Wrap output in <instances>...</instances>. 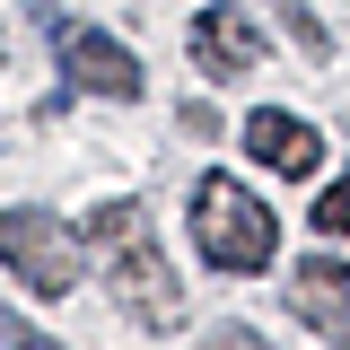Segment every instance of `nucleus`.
<instances>
[{
	"mask_svg": "<svg viewBox=\"0 0 350 350\" xmlns=\"http://www.w3.org/2000/svg\"><path fill=\"white\" fill-rule=\"evenodd\" d=\"M88 245L105 262L123 315H140L149 333H175V324H184V289H175L167 254H158V228H149L140 202H96V211H88Z\"/></svg>",
	"mask_w": 350,
	"mask_h": 350,
	"instance_id": "nucleus-1",
	"label": "nucleus"
},
{
	"mask_svg": "<svg viewBox=\"0 0 350 350\" xmlns=\"http://www.w3.org/2000/svg\"><path fill=\"white\" fill-rule=\"evenodd\" d=\"M193 245L211 271H262L280 254V219L262 211L237 175H202L193 184Z\"/></svg>",
	"mask_w": 350,
	"mask_h": 350,
	"instance_id": "nucleus-2",
	"label": "nucleus"
},
{
	"mask_svg": "<svg viewBox=\"0 0 350 350\" xmlns=\"http://www.w3.org/2000/svg\"><path fill=\"white\" fill-rule=\"evenodd\" d=\"M0 262H9V280H27L36 298H70V280H79V237L53 211L18 202V211H0Z\"/></svg>",
	"mask_w": 350,
	"mask_h": 350,
	"instance_id": "nucleus-3",
	"label": "nucleus"
},
{
	"mask_svg": "<svg viewBox=\"0 0 350 350\" xmlns=\"http://www.w3.org/2000/svg\"><path fill=\"white\" fill-rule=\"evenodd\" d=\"M53 53H62L70 88H88V96H105V105H131V96H140V53L114 44L105 27H70V18H53Z\"/></svg>",
	"mask_w": 350,
	"mask_h": 350,
	"instance_id": "nucleus-4",
	"label": "nucleus"
},
{
	"mask_svg": "<svg viewBox=\"0 0 350 350\" xmlns=\"http://www.w3.org/2000/svg\"><path fill=\"white\" fill-rule=\"evenodd\" d=\"M245 158H254L262 175H280V184H298V175L324 167V140H315V123L262 105V114H245Z\"/></svg>",
	"mask_w": 350,
	"mask_h": 350,
	"instance_id": "nucleus-5",
	"label": "nucleus"
},
{
	"mask_svg": "<svg viewBox=\"0 0 350 350\" xmlns=\"http://www.w3.org/2000/svg\"><path fill=\"white\" fill-rule=\"evenodd\" d=\"M289 315H298V324H315L324 342H350V262L306 254L298 271H289Z\"/></svg>",
	"mask_w": 350,
	"mask_h": 350,
	"instance_id": "nucleus-6",
	"label": "nucleus"
},
{
	"mask_svg": "<svg viewBox=\"0 0 350 350\" xmlns=\"http://www.w3.org/2000/svg\"><path fill=\"white\" fill-rule=\"evenodd\" d=\"M193 62H202L211 79H245V70L262 62V36L237 18V9H202V18H193Z\"/></svg>",
	"mask_w": 350,
	"mask_h": 350,
	"instance_id": "nucleus-7",
	"label": "nucleus"
},
{
	"mask_svg": "<svg viewBox=\"0 0 350 350\" xmlns=\"http://www.w3.org/2000/svg\"><path fill=\"white\" fill-rule=\"evenodd\" d=\"M306 219H315V237H350V167L324 184V202H315Z\"/></svg>",
	"mask_w": 350,
	"mask_h": 350,
	"instance_id": "nucleus-8",
	"label": "nucleus"
},
{
	"mask_svg": "<svg viewBox=\"0 0 350 350\" xmlns=\"http://www.w3.org/2000/svg\"><path fill=\"white\" fill-rule=\"evenodd\" d=\"M280 27H289V36H298V44H306V53H324V27H315V18H306L298 0H280Z\"/></svg>",
	"mask_w": 350,
	"mask_h": 350,
	"instance_id": "nucleus-9",
	"label": "nucleus"
}]
</instances>
